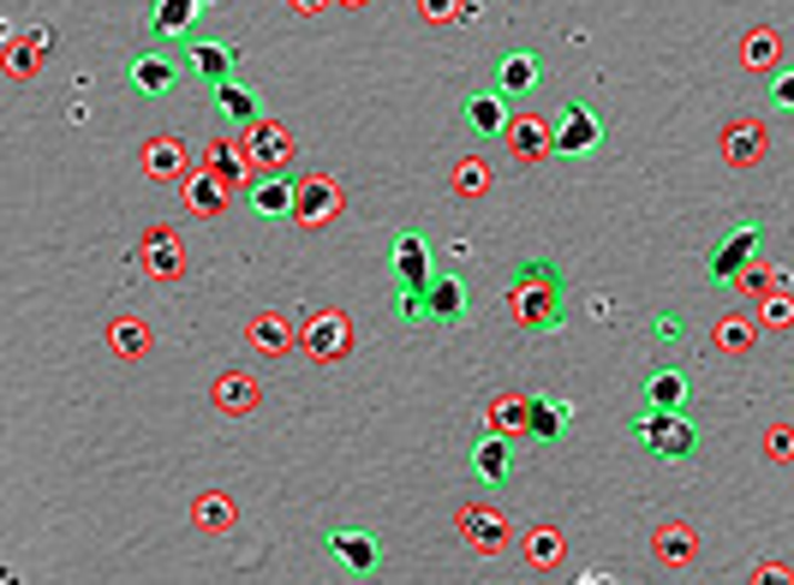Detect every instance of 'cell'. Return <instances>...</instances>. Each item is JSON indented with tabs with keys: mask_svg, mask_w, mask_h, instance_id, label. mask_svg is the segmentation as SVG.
<instances>
[{
	"mask_svg": "<svg viewBox=\"0 0 794 585\" xmlns=\"http://www.w3.org/2000/svg\"><path fill=\"white\" fill-rule=\"evenodd\" d=\"M245 210L258 221H288L299 210V185L288 180V173H263V180L245 185Z\"/></svg>",
	"mask_w": 794,
	"mask_h": 585,
	"instance_id": "obj_7",
	"label": "cell"
},
{
	"mask_svg": "<svg viewBox=\"0 0 794 585\" xmlns=\"http://www.w3.org/2000/svg\"><path fill=\"white\" fill-rule=\"evenodd\" d=\"M507 466H514V454H507L502 436H479V442H472V472H479L484 484H502Z\"/></svg>",
	"mask_w": 794,
	"mask_h": 585,
	"instance_id": "obj_17",
	"label": "cell"
},
{
	"mask_svg": "<svg viewBox=\"0 0 794 585\" xmlns=\"http://www.w3.org/2000/svg\"><path fill=\"white\" fill-rule=\"evenodd\" d=\"M645 406H670V413H681L687 406V371H651V383H645Z\"/></svg>",
	"mask_w": 794,
	"mask_h": 585,
	"instance_id": "obj_18",
	"label": "cell"
},
{
	"mask_svg": "<svg viewBox=\"0 0 794 585\" xmlns=\"http://www.w3.org/2000/svg\"><path fill=\"white\" fill-rule=\"evenodd\" d=\"M185 67L215 90V84H228V78H233V49H228V42H185Z\"/></svg>",
	"mask_w": 794,
	"mask_h": 585,
	"instance_id": "obj_13",
	"label": "cell"
},
{
	"mask_svg": "<svg viewBox=\"0 0 794 585\" xmlns=\"http://www.w3.org/2000/svg\"><path fill=\"white\" fill-rule=\"evenodd\" d=\"M394 288H401V293L431 288V245H424V233H412V228L394 240Z\"/></svg>",
	"mask_w": 794,
	"mask_h": 585,
	"instance_id": "obj_8",
	"label": "cell"
},
{
	"mask_svg": "<svg viewBox=\"0 0 794 585\" xmlns=\"http://www.w3.org/2000/svg\"><path fill=\"white\" fill-rule=\"evenodd\" d=\"M341 203V192L329 180H299V210L293 215H305V221H323L329 210Z\"/></svg>",
	"mask_w": 794,
	"mask_h": 585,
	"instance_id": "obj_19",
	"label": "cell"
},
{
	"mask_svg": "<svg viewBox=\"0 0 794 585\" xmlns=\"http://www.w3.org/2000/svg\"><path fill=\"white\" fill-rule=\"evenodd\" d=\"M180 72H185V54H162V49H144L125 67V84L138 90V97H168L173 84H180Z\"/></svg>",
	"mask_w": 794,
	"mask_h": 585,
	"instance_id": "obj_5",
	"label": "cell"
},
{
	"mask_svg": "<svg viewBox=\"0 0 794 585\" xmlns=\"http://www.w3.org/2000/svg\"><path fill=\"white\" fill-rule=\"evenodd\" d=\"M507 150H514L520 155V162H537V155H550L555 150V132H550V125L544 120H514V125H507Z\"/></svg>",
	"mask_w": 794,
	"mask_h": 585,
	"instance_id": "obj_15",
	"label": "cell"
},
{
	"mask_svg": "<svg viewBox=\"0 0 794 585\" xmlns=\"http://www.w3.org/2000/svg\"><path fill=\"white\" fill-rule=\"evenodd\" d=\"M651 335H657L663 346H670V341H681V335H687V323H681V311H663V317L651 323Z\"/></svg>",
	"mask_w": 794,
	"mask_h": 585,
	"instance_id": "obj_23",
	"label": "cell"
},
{
	"mask_svg": "<svg viewBox=\"0 0 794 585\" xmlns=\"http://www.w3.org/2000/svg\"><path fill=\"white\" fill-rule=\"evenodd\" d=\"M293 7H299V12H316V7H323V0H293Z\"/></svg>",
	"mask_w": 794,
	"mask_h": 585,
	"instance_id": "obj_26",
	"label": "cell"
},
{
	"mask_svg": "<svg viewBox=\"0 0 794 585\" xmlns=\"http://www.w3.org/2000/svg\"><path fill=\"white\" fill-rule=\"evenodd\" d=\"M215 114L228 120V125H258V90H245L240 78L215 84Z\"/></svg>",
	"mask_w": 794,
	"mask_h": 585,
	"instance_id": "obj_14",
	"label": "cell"
},
{
	"mask_svg": "<svg viewBox=\"0 0 794 585\" xmlns=\"http://www.w3.org/2000/svg\"><path fill=\"white\" fill-rule=\"evenodd\" d=\"M771 102H776V108H794V72H783V78L771 84Z\"/></svg>",
	"mask_w": 794,
	"mask_h": 585,
	"instance_id": "obj_25",
	"label": "cell"
},
{
	"mask_svg": "<svg viewBox=\"0 0 794 585\" xmlns=\"http://www.w3.org/2000/svg\"><path fill=\"white\" fill-rule=\"evenodd\" d=\"M633 442L651 454V461H693L698 454V431L687 424V406L670 413V406H645L640 418H633Z\"/></svg>",
	"mask_w": 794,
	"mask_h": 585,
	"instance_id": "obj_2",
	"label": "cell"
},
{
	"mask_svg": "<svg viewBox=\"0 0 794 585\" xmlns=\"http://www.w3.org/2000/svg\"><path fill=\"white\" fill-rule=\"evenodd\" d=\"M323 549L335 556V567H346L353 579H364V574H376V562H383V544H376L364 526H335L323 537Z\"/></svg>",
	"mask_w": 794,
	"mask_h": 585,
	"instance_id": "obj_4",
	"label": "cell"
},
{
	"mask_svg": "<svg viewBox=\"0 0 794 585\" xmlns=\"http://www.w3.org/2000/svg\"><path fill=\"white\" fill-rule=\"evenodd\" d=\"M198 19H203V0H155V7H150V37L155 42L192 37Z\"/></svg>",
	"mask_w": 794,
	"mask_h": 585,
	"instance_id": "obj_11",
	"label": "cell"
},
{
	"mask_svg": "<svg viewBox=\"0 0 794 585\" xmlns=\"http://www.w3.org/2000/svg\"><path fill=\"white\" fill-rule=\"evenodd\" d=\"M460 120H466L479 138H502L507 125H514V120H507V97H502L496 84H490V90H472V97L460 102Z\"/></svg>",
	"mask_w": 794,
	"mask_h": 585,
	"instance_id": "obj_9",
	"label": "cell"
},
{
	"mask_svg": "<svg viewBox=\"0 0 794 585\" xmlns=\"http://www.w3.org/2000/svg\"><path fill=\"white\" fill-rule=\"evenodd\" d=\"M562 431H567V401H550V394L526 401V436L532 442H555Z\"/></svg>",
	"mask_w": 794,
	"mask_h": 585,
	"instance_id": "obj_16",
	"label": "cell"
},
{
	"mask_svg": "<svg viewBox=\"0 0 794 585\" xmlns=\"http://www.w3.org/2000/svg\"><path fill=\"white\" fill-rule=\"evenodd\" d=\"M537 78H544V60L526 54V49H507V54L496 60V90H502L507 102H514V97H532Z\"/></svg>",
	"mask_w": 794,
	"mask_h": 585,
	"instance_id": "obj_10",
	"label": "cell"
},
{
	"mask_svg": "<svg viewBox=\"0 0 794 585\" xmlns=\"http://www.w3.org/2000/svg\"><path fill=\"white\" fill-rule=\"evenodd\" d=\"M251 132H258V155H263V162H281V155H293V138L281 132V125L258 120V125H251Z\"/></svg>",
	"mask_w": 794,
	"mask_h": 585,
	"instance_id": "obj_22",
	"label": "cell"
},
{
	"mask_svg": "<svg viewBox=\"0 0 794 585\" xmlns=\"http://www.w3.org/2000/svg\"><path fill=\"white\" fill-rule=\"evenodd\" d=\"M424 311H431V323H460V317H466V281H460V275H431V288H424Z\"/></svg>",
	"mask_w": 794,
	"mask_h": 585,
	"instance_id": "obj_12",
	"label": "cell"
},
{
	"mask_svg": "<svg viewBox=\"0 0 794 585\" xmlns=\"http://www.w3.org/2000/svg\"><path fill=\"white\" fill-rule=\"evenodd\" d=\"M507 311H514L520 329H562L567 317V275L555 258H526L514 263V288H507Z\"/></svg>",
	"mask_w": 794,
	"mask_h": 585,
	"instance_id": "obj_1",
	"label": "cell"
},
{
	"mask_svg": "<svg viewBox=\"0 0 794 585\" xmlns=\"http://www.w3.org/2000/svg\"><path fill=\"white\" fill-rule=\"evenodd\" d=\"M496 520H502V514H490V508H466V514H460V526H466L472 544L496 549V544H502V526H496Z\"/></svg>",
	"mask_w": 794,
	"mask_h": 585,
	"instance_id": "obj_20",
	"label": "cell"
},
{
	"mask_svg": "<svg viewBox=\"0 0 794 585\" xmlns=\"http://www.w3.org/2000/svg\"><path fill=\"white\" fill-rule=\"evenodd\" d=\"M603 144V120L592 114V102H567L555 120V155H592Z\"/></svg>",
	"mask_w": 794,
	"mask_h": 585,
	"instance_id": "obj_6",
	"label": "cell"
},
{
	"mask_svg": "<svg viewBox=\"0 0 794 585\" xmlns=\"http://www.w3.org/2000/svg\"><path fill=\"white\" fill-rule=\"evenodd\" d=\"M758 245H765V221H758V215H735L723 240L705 251V275L723 281V288H741V275L753 269Z\"/></svg>",
	"mask_w": 794,
	"mask_h": 585,
	"instance_id": "obj_3",
	"label": "cell"
},
{
	"mask_svg": "<svg viewBox=\"0 0 794 585\" xmlns=\"http://www.w3.org/2000/svg\"><path fill=\"white\" fill-rule=\"evenodd\" d=\"M185 203H192V210H221V203H228V192H221V180H215V173H198V180L192 185H185Z\"/></svg>",
	"mask_w": 794,
	"mask_h": 585,
	"instance_id": "obj_21",
	"label": "cell"
},
{
	"mask_svg": "<svg viewBox=\"0 0 794 585\" xmlns=\"http://www.w3.org/2000/svg\"><path fill=\"white\" fill-rule=\"evenodd\" d=\"M316 329H323V335H316V353H323V359H329V346H335V353L346 346V323H341V317H335V323H316Z\"/></svg>",
	"mask_w": 794,
	"mask_h": 585,
	"instance_id": "obj_24",
	"label": "cell"
}]
</instances>
